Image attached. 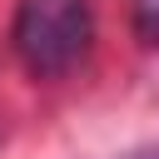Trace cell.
<instances>
[{
    "label": "cell",
    "instance_id": "cell-1",
    "mask_svg": "<svg viewBox=\"0 0 159 159\" xmlns=\"http://www.w3.org/2000/svg\"><path fill=\"white\" fill-rule=\"evenodd\" d=\"M94 45V10L89 0H20L15 10V55L30 75L60 80L70 75Z\"/></svg>",
    "mask_w": 159,
    "mask_h": 159
},
{
    "label": "cell",
    "instance_id": "cell-2",
    "mask_svg": "<svg viewBox=\"0 0 159 159\" xmlns=\"http://www.w3.org/2000/svg\"><path fill=\"white\" fill-rule=\"evenodd\" d=\"M129 20L144 45H159V0H129Z\"/></svg>",
    "mask_w": 159,
    "mask_h": 159
}]
</instances>
